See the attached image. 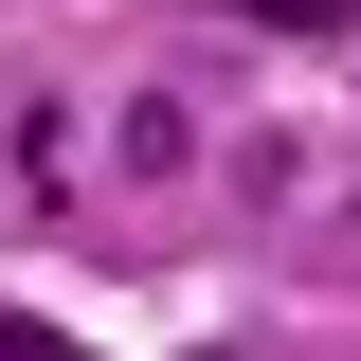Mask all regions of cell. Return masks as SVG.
Masks as SVG:
<instances>
[{
    "label": "cell",
    "mask_w": 361,
    "mask_h": 361,
    "mask_svg": "<svg viewBox=\"0 0 361 361\" xmlns=\"http://www.w3.org/2000/svg\"><path fill=\"white\" fill-rule=\"evenodd\" d=\"M0 361H90L73 325H37V307H0Z\"/></svg>",
    "instance_id": "6da1fadb"
},
{
    "label": "cell",
    "mask_w": 361,
    "mask_h": 361,
    "mask_svg": "<svg viewBox=\"0 0 361 361\" xmlns=\"http://www.w3.org/2000/svg\"><path fill=\"white\" fill-rule=\"evenodd\" d=\"M253 18H271V37H343L361 0H253Z\"/></svg>",
    "instance_id": "7a4b0ae2"
}]
</instances>
